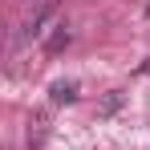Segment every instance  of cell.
Instances as JSON below:
<instances>
[{
  "label": "cell",
  "instance_id": "obj_1",
  "mask_svg": "<svg viewBox=\"0 0 150 150\" xmlns=\"http://www.w3.org/2000/svg\"><path fill=\"white\" fill-rule=\"evenodd\" d=\"M49 21H53V4H45V8L25 25V37H28V41H33V37H45V25H49Z\"/></svg>",
  "mask_w": 150,
  "mask_h": 150
},
{
  "label": "cell",
  "instance_id": "obj_2",
  "mask_svg": "<svg viewBox=\"0 0 150 150\" xmlns=\"http://www.w3.org/2000/svg\"><path fill=\"white\" fill-rule=\"evenodd\" d=\"M69 41H73V33H69L65 25H57V33H53L49 41H45V49H49V53H57V49H65Z\"/></svg>",
  "mask_w": 150,
  "mask_h": 150
},
{
  "label": "cell",
  "instance_id": "obj_3",
  "mask_svg": "<svg viewBox=\"0 0 150 150\" xmlns=\"http://www.w3.org/2000/svg\"><path fill=\"white\" fill-rule=\"evenodd\" d=\"M73 98H77V85H65V81L53 85V101H73Z\"/></svg>",
  "mask_w": 150,
  "mask_h": 150
}]
</instances>
